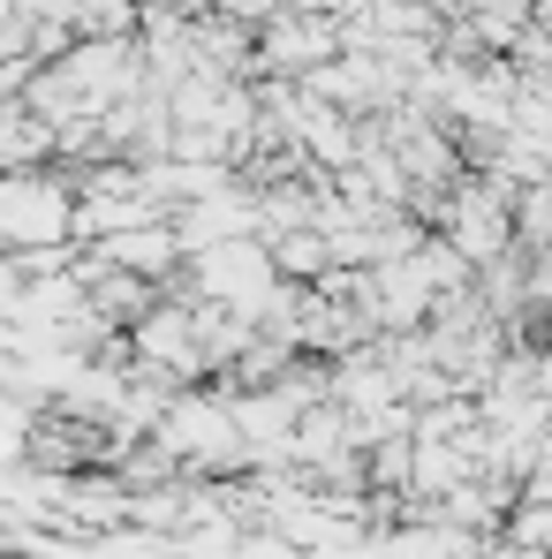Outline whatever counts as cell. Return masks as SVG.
Masks as SVG:
<instances>
[{
	"label": "cell",
	"mask_w": 552,
	"mask_h": 559,
	"mask_svg": "<svg viewBox=\"0 0 552 559\" xmlns=\"http://www.w3.org/2000/svg\"><path fill=\"white\" fill-rule=\"evenodd\" d=\"M69 212H77V189L46 167H23V175H0V250H61L69 242Z\"/></svg>",
	"instance_id": "3"
},
{
	"label": "cell",
	"mask_w": 552,
	"mask_h": 559,
	"mask_svg": "<svg viewBox=\"0 0 552 559\" xmlns=\"http://www.w3.org/2000/svg\"><path fill=\"white\" fill-rule=\"evenodd\" d=\"M266 250H273V273L295 280V287H310V280L333 273V258H326V235H318V227H287V235H273Z\"/></svg>",
	"instance_id": "5"
},
{
	"label": "cell",
	"mask_w": 552,
	"mask_h": 559,
	"mask_svg": "<svg viewBox=\"0 0 552 559\" xmlns=\"http://www.w3.org/2000/svg\"><path fill=\"white\" fill-rule=\"evenodd\" d=\"M84 258H98V265H114V273H129V280L167 287V280L183 273V235H175V219H144V227H121V235L92 242Z\"/></svg>",
	"instance_id": "4"
},
{
	"label": "cell",
	"mask_w": 552,
	"mask_h": 559,
	"mask_svg": "<svg viewBox=\"0 0 552 559\" xmlns=\"http://www.w3.org/2000/svg\"><path fill=\"white\" fill-rule=\"evenodd\" d=\"M175 295H189V302H220V310H243L250 325H258V310L273 302V250L258 242V235H235V242H212V250H189L183 273L167 280Z\"/></svg>",
	"instance_id": "2"
},
{
	"label": "cell",
	"mask_w": 552,
	"mask_h": 559,
	"mask_svg": "<svg viewBox=\"0 0 552 559\" xmlns=\"http://www.w3.org/2000/svg\"><path fill=\"white\" fill-rule=\"evenodd\" d=\"M152 447L175 468H204V476L243 468V431H235V408L220 385H175V401L152 424Z\"/></svg>",
	"instance_id": "1"
}]
</instances>
